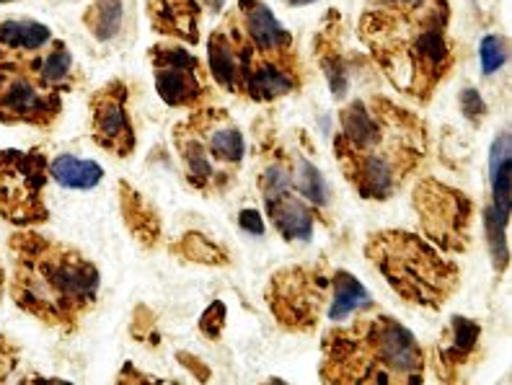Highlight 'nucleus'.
<instances>
[{
	"instance_id": "nucleus-26",
	"label": "nucleus",
	"mask_w": 512,
	"mask_h": 385,
	"mask_svg": "<svg viewBox=\"0 0 512 385\" xmlns=\"http://www.w3.org/2000/svg\"><path fill=\"white\" fill-rule=\"evenodd\" d=\"M19 362H21V349L16 347L13 339H8V336L0 331V383H6V380L13 378Z\"/></svg>"
},
{
	"instance_id": "nucleus-15",
	"label": "nucleus",
	"mask_w": 512,
	"mask_h": 385,
	"mask_svg": "<svg viewBox=\"0 0 512 385\" xmlns=\"http://www.w3.org/2000/svg\"><path fill=\"white\" fill-rule=\"evenodd\" d=\"M339 13L329 11L326 21L321 24L319 34L313 39V57L319 63L321 73L326 75L334 99H344L350 91V78H347V65H344L342 37H339Z\"/></svg>"
},
{
	"instance_id": "nucleus-6",
	"label": "nucleus",
	"mask_w": 512,
	"mask_h": 385,
	"mask_svg": "<svg viewBox=\"0 0 512 385\" xmlns=\"http://www.w3.org/2000/svg\"><path fill=\"white\" fill-rule=\"evenodd\" d=\"M264 298L277 326L290 334H313L324 321L342 323L373 305L355 274L324 264L277 269Z\"/></svg>"
},
{
	"instance_id": "nucleus-11",
	"label": "nucleus",
	"mask_w": 512,
	"mask_h": 385,
	"mask_svg": "<svg viewBox=\"0 0 512 385\" xmlns=\"http://www.w3.org/2000/svg\"><path fill=\"white\" fill-rule=\"evenodd\" d=\"M150 68H153V81L163 104L174 109H200V106L213 104L215 83L207 73V65L200 57L184 47L182 42H158L148 50Z\"/></svg>"
},
{
	"instance_id": "nucleus-31",
	"label": "nucleus",
	"mask_w": 512,
	"mask_h": 385,
	"mask_svg": "<svg viewBox=\"0 0 512 385\" xmlns=\"http://www.w3.org/2000/svg\"><path fill=\"white\" fill-rule=\"evenodd\" d=\"M0 3H13V0H0Z\"/></svg>"
},
{
	"instance_id": "nucleus-21",
	"label": "nucleus",
	"mask_w": 512,
	"mask_h": 385,
	"mask_svg": "<svg viewBox=\"0 0 512 385\" xmlns=\"http://www.w3.org/2000/svg\"><path fill=\"white\" fill-rule=\"evenodd\" d=\"M176 256H182V259L192 261V264H205V267H225V264H231V256L228 251L215 243L213 238H207L205 233L200 230H187L176 246H171Z\"/></svg>"
},
{
	"instance_id": "nucleus-18",
	"label": "nucleus",
	"mask_w": 512,
	"mask_h": 385,
	"mask_svg": "<svg viewBox=\"0 0 512 385\" xmlns=\"http://www.w3.org/2000/svg\"><path fill=\"white\" fill-rule=\"evenodd\" d=\"M101 179H104V168L96 161L75 158L70 153L50 158V181L60 184V187L86 192V189L99 187Z\"/></svg>"
},
{
	"instance_id": "nucleus-27",
	"label": "nucleus",
	"mask_w": 512,
	"mask_h": 385,
	"mask_svg": "<svg viewBox=\"0 0 512 385\" xmlns=\"http://www.w3.org/2000/svg\"><path fill=\"white\" fill-rule=\"evenodd\" d=\"M461 109L463 114L469 119H474V122H479L484 114H487V104H484V99H481V94L476 91V88H466L461 94Z\"/></svg>"
},
{
	"instance_id": "nucleus-10",
	"label": "nucleus",
	"mask_w": 512,
	"mask_h": 385,
	"mask_svg": "<svg viewBox=\"0 0 512 385\" xmlns=\"http://www.w3.org/2000/svg\"><path fill=\"white\" fill-rule=\"evenodd\" d=\"M422 236L448 254H463L471 246L474 202L466 192L438 179H419L412 192Z\"/></svg>"
},
{
	"instance_id": "nucleus-24",
	"label": "nucleus",
	"mask_w": 512,
	"mask_h": 385,
	"mask_svg": "<svg viewBox=\"0 0 512 385\" xmlns=\"http://www.w3.org/2000/svg\"><path fill=\"white\" fill-rule=\"evenodd\" d=\"M505 63V39L497 37V34H489V37L481 39V70H484V75H494L497 70L505 68Z\"/></svg>"
},
{
	"instance_id": "nucleus-5",
	"label": "nucleus",
	"mask_w": 512,
	"mask_h": 385,
	"mask_svg": "<svg viewBox=\"0 0 512 385\" xmlns=\"http://www.w3.org/2000/svg\"><path fill=\"white\" fill-rule=\"evenodd\" d=\"M427 352L399 318L375 305L342 323H331L321 339L319 378L324 383H422Z\"/></svg>"
},
{
	"instance_id": "nucleus-12",
	"label": "nucleus",
	"mask_w": 512,
	"mask_h": 385,
	"mask_svg": "<svg viewBox=\"0 0 512 385\" xmlns=\"http://www.w3.org/2000/svg\"><path fill=\"white\" fill-rule=\"evenodd\" d=\"M127 106H130V88L119 78L96 88V94L88 99L91 140L117 158H130L138 148V135Z\"/></svg>"
},
{
	"instance_id": "nucleus-23",
	"label": "nucleus",
	"mask_w": 512,
	"mask_h": 385,
	"mask_svg": "<svg viewBox=\"0 0 512 385\" xmlns=\"http://www.w3.org/2000/svg\"><path fill=\"white\" fill-rule=\"evenodd\" d=\"M484 228H487V243L489 254H492L494 269L505 272L510 264V249H507V218H502L500 212L494 210L492 205L484 210Z\"/></svg>"
},
{
	"instance_id": "nucleus-1",
	"label": "nucleus",
	"mask_w": 512,
	"mask_h": 385,
	"mask_svg": "<svg viewBox=\"0 0 512 385\" xmlns=\"http://www.w3.org/2000/svg\"><path fill=\"white\" fill-rule=\"evenodd\" d=\"M357 34L388 83L414 101H430L456 68L448 0H368Z\"/></svg>"
},
{
	"instance_id": "nucleus-20",
	"label": "nucleus",
	"mask_w": 512,
	"mask_h": 385,
	"mask_svg": "<svg viewBox=\"0 0 512 385\" xmlns=\"http://www.w3.org/2000/svg\"><path fill=\"white\" fill-rule=\"evenodd\" d=\"M290 171H293L295 192L321 215L329 207V189H326V181L316 163L300 153H290Z\"/></svg>"
},
{
	"instance_id": "nucleus-19",
	"label": "nucleus",
	"mask_w": 512,
	"mask_h": 385,
	"mask_svg": "<svg viewBox=\"0 0 512 385\" xmlns=\"http://www.w3.org/2000/svg\"><path fill=\"white\" fill-rule=\"evenodd\" d=\"M510 174V135L500 132L489 150V184H492V207L507 220H510Z\"/></svg>"
},
{
	"instance_id": "nucleus-16",
	"label": "nucleus",
	"mask_w": 512,
	"mask_h": 385,
	"mask_svg": "<svg viewBox=\"0 0 512 385\" xmlns=\"http://www.w3.org/2000/svg\"><path fill=\"white\" fill-rule=\"evenodd\" d=\"M267 218L272 220L275 230L288 243H308L313 238V228L316 220L321 218L319 212L308 205L300 194H290V197L275 199L264 205Z\"/></svg>"
},
{
	"instance_id": "nucleus-13",
	"label": "nucleus",
	"mask_w": 512,
	"mask_h": 385,
	"mask_svg": "<svg viewBox=\"0 0 512 385\" xmlns=\"http://www.w3.org/2000/svg\"><path fill=\"white\" fill-rule=\"evenodd\" d=\"M481 326L466 316H453L432 349V370L443 383H461L481 360Z\"/></svg>"
},
{
	"instance_id": "nucleus-9",
	"label": "nucleus",
	"mask_w": 512,
	"mask_h": 385,
	"mask_svg": "<svg viewBox=\"0 0 512 385\" xmlns=\"http://www.w3.org/2000/svg\"><path fill=\"white\" fill-rule=\"evenodd\" d=\"M50 158L42 148L0 150V220L13 228H39L50 220Z\"/></svg>"
},
{
	"instance_id": "nucleus-22",
	"label": "nucleus",
	"mask_w": 512,
	"mask_h": 385,
	"mask_svg": "<svg viewBox=\"0 0 512 385\" xmlns=\"http://www.w3.org/2000/svg\"><path fill=\"white\" fill-rule=\"evenodd\" d=\"M83 26L99 44L112 42L122 29V0H94L83 11Z\"/></svg>"
},
{
	"instance_id": "nucleus-14",
	"label": "nucleus",
	"mask_w": 512,
	"mask_h": 385,
	"mask_svg": "<svg viewBox=\"0 0 512 385\" xmlns=\"http://www.w3.org/2000/svg\"><path fill=\"white\" fill-rule=\"evenodd\" d=\"M148 19L153 32L182 44L200 42V0H148Z\"/></svg>"
},
{
	"instance_id": "nucleus-2",
	"label": "nucleus",
	"mask_w": 512,
	"mask_h": 385,
	"mask_svg": "<svg viewBox=\"0 0 512 385\" xmlns=\"http://www.w3.org/2000/svg\"><path fill=\"white\" fill-rule=\"evenodd\" d=\"M334 158L357 197L386 202L425 163L427 125L386 96L355 99L339 114Z\"/></svg>"
},
{
	"instance_id": "nucleus-3",
	"label": "nucleus",
	"mask_w": 512,
	"mask_h": 385,
	"mask_svg": "<svg viewBox=\"0 0 512 385\" xmlns=\"http://www.w3.org/2000/svg\"><path fill=\"white\" fill-rule=\"evenodd\" d=\"M6 295L26 316L50 329L73 334L99 303L96 264L65 241L37 228H16L8 236Z\"/></svg>"
},
{
	"instance_id": "nucleus-17",
	"label": "nucleus",
	"mask_w": 512,
	"mask_h": 385,
	"mask_svg": "<svg viewBox=\"0 0 512 385\" xmlns=\"http://www.w3.org/2000/svg\"><path fill=\"white\" fill-rule=\"evenodd\" d=\"M119 199H122V218H125L127 228L145 249L156 246L161 238V218L158 212L145 202L143 194L138 189H132L130 184H119Z\"/></svg>"
},
{
	"instance_id": "nucleus-30",
	"label": "nucleus",
	"mask_w": 512,
	"mask_h": 385,
	"mask_svg": "<svg viewBox=\"0 0 512 385\" xmlns=\"http://www.w3.org/2000/svg\"><path fill=\"white\" fill-rule=\"evenodd\" d=\"M288 6H311V3H316V0H285Z\"/></svg>"
},
{
	"instance_id": "nucleus-28",
	"label": "nucleus",
	"mask_w": 512,
	"mask_h": 385,
	"mask_svg": "<svg viewBox=\"0 0 512 385\" xmlns=\"http://www.w3.org/2000/svg\"><path fill=\"white\" fill-rule=\"evenodd\" d=\"M238 225L241 230L251 233V236H264V220H262V212L249 207V210H241L238 212Z\"/></svg>"
},
{
	"instance_id": "nucleus-4",
	"label": "nucleus",
	"mask_w": 512,
	"mask_h": 385,
	"mask_svg": "<svg viewBox=\"0 0 512 385\" xmlns=\"http://www.w3.org/2000/svg\"><path fill=\"white\" fill-rule=\"evenodd\" d=\"M75 91V60L50 26L0 21V125L50 130Z\"/></svg>"
},
{
	"instance_id": "nucleus-7",
	"label": "nucleus",
	"mask_w": 512,
	"mask_h": 385,
	"mask_svg": "<svg viewBox=\"0 0 512 385\" xmlns=\"http://www.w3.org/2000/svg\"><path fill=\"white\" fill-rule=\"evenodd\" d=\"M363 254L401 300L425 311H440L461 287L456 261L409 230H375L365 241Z\"/></svg>"
},
{
	"instance_id": "nucleus-29",
	"label": "nucleus",
	"mask_w": 512,
	"mask_h": 385,
	"mask_svg": "<svg viewBox=\"0 0 512 385\" xmlns=\"http://www.w3.org/2000/svg\"><path fill=\"white\" fill-rule=\"evenodd\" d=\"M6 287H8L6 264H3V261H0V305H3V298H6Z\"/></svg>"
},
{
	"instance_id": "nucleus-25",
	"label": "nucleus",
	"mask_w": 512,
	"mask_h": 385,
	"mask_svg": "<svg viewBox=\"0 0 512 385\" xmlns=\"http://www.w3.org/2000/svg\"><path fill=\"white\" fill-rule=\"evenodd\" d=\"M225 303H220V300H213V303L207 305L205 313L200 316V331L205 339H210V342H215V339H220L223 336V329H225Z\"/></svg>"
},
{
	"instance_id": "nucleus-8",
	"label": "nucleus",
	"mask_w": 512,
	"mask_h": 385,
	"mask_svg": "<svg viewBox=\"0 0 512 385\" xmlns=\"http://www.w3.org/2000/svg\"><path fill=\"white\" fill-rule=\"evenodd\" d=\"M171 140L182 161L184 179L194 192L218 197L236 184L244 166L246 140L225 109L213 104L192 109L189 117L176 122Z\"/></svg>"
}]
</instances>
